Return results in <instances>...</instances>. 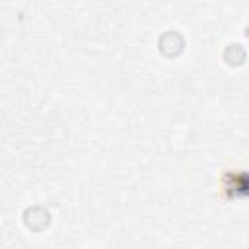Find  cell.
<instances>
[{"label": "cell", "mask_w": 249, "mask_h": 249, "mask_svg": "<svg viewBox=\"0 0 249 249\" xmlns=\"http://www.w3.org/2000/svg\"><path fill=\"white\" fill-rule=\"evenodd\" d=\"M160 51L165 54V56H175L183 51V37L177 33V31H167L160 37Z\"/></svg>", "instance_id": "cell-2"}, {"label": "cell", "mask_w": 249, "mask_h": 249, "mask_svg": "<svg viewBox=\"0 0 249 249\" xmlns=\"http://www.w3.org/2000/svg\"><path fill=\"white\" fill-rule=\"evenodd\" d=\"M23 220H25V226H27L29 230L39 231V230H43V228L49 226L51 216H49V212H47L43 206H31V208L25 210Z\"/></svg>", "instance_id": "cell-1"}]
</instances>
